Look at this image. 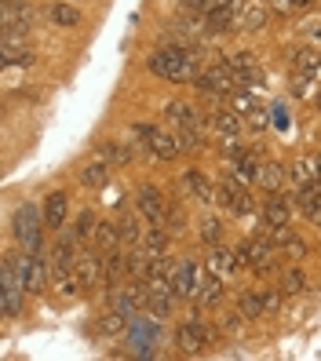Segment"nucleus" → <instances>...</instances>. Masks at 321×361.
Wrapping results in <instances>:
<instances>
[{
  "instance_id": "nucleus-23",
  "label": "nucleus",
  "mask_w": 321,
  "mask_h": 361,
  "mask_svg": "<svg viewBox=\"0 0 321 361\" xmlns=\"http://www.w3.org/2000/svg\"><path fill=\"white\" fill-rule=\"evenodd\" d=\"M183 186H186V194L201 201V204H212V197H216V186H212L198 168H186V176H183Z\"/></svg>"
},
{
  "instance_id": "nucleus-20",
  "label": "nucleus",
  "mask_w": 321,
  "mask_h": 361,
  "mask_svg": "<svg viewBox=\"0 0 321 361\" xmlns=\"http://www.w3.org/2000/svg\"><path fill=\"white\" fill-rule=\"evenodd\" d=\"M260 157H255L252 150H245L241 157H234V164H230V172H226V179H234V183H241V186H248V183H255V176H260Z\"/></svg>"
},
{
  "instance_id": "nucleus-15",
  "label": "nucleus",
  "mask_w": 321,
  "mask_h": 361,
  "mask_svg": "<svg viewBox=\"0 0 321 361\" xmlns=\"http://www.w3.org/2000/svg\"><path fill=\"white\" fill-rule=\"evenodd\" d=\"M150 154H154L157 161H176L183 154V142H179V132H150Z\"/></svg>"
},
{
  "instance_id": "nucleus-40",
  "label": "nucleus",
  "mask_w": 321,
  "mask_h": 361,
  "mask_svg": "<svg viewBox=\"0 0 321 361\" xmlns=\"http://www.w3.org/2000/svg\"><path fill=\"white\" fill-rule=\"evenodd\" d=\"M226 4H234V0H186V11L190 15H212V11H216V8H226Z\"/></svg>"
},
{
  "instance_id": "nucleus-48",
  "label": "nucleus",
  "mask_w": 321,
  "mask_h": 361,
  "mask_svg": "<svg viewBox=\"0 0 321 361\" xmlns=\"http://www.w3.org/2000/svg\"><path fill=\"white\" fill-rule=\"evenodd\" d=\"M314 102H317V110H321V92H317V95H314Z\"/></svg>"
},
{
  "instance_id": "nucleus-14",
  "label": "nucleus",
  "mask_w": 321,
  "mask_h": 361,
  "mask_svg": "<svg viewBox=\"0 0 321 361\" xmlns=\"http://www.w3.org/2000/svg\"><path fill=\"white\" fill-rule=\"evenodd\" d=\"M172 288L179 300H194L198 288H201V278H198V263L194 259H179L176 263V278H172Z\"/></svg>"
},
{
  "instance_id": "nucleus-11",
  "label": "nucleus",
  "mask_w": 321,
  "mask_h": 361,
  "mask_svg": "<svg viewBox=\"0 0 321 361\" xmlns=\"http://www.w3.org/2000/svg\"><path fill=\"white\" fill-rule=\"evenodd\" d=\"M274 248H277V245L267 241V238H263V241H255V238L245 241V245H241L245 267H252L255 274H270V270H274Z\"/></svg>"
},
{
  "instance_id": "nucleus-16",
  "label": "nucleus",
  "mask_w": 321,
  "mask_h": 361,
  "mask_svg": "<svg viewBox=\"0 0 321 361\" xmlns=\"http://www.w3.org/2000/svg\"><path fill=\"white\" fill-rule=\"evenodd\" d=\"M267 23H270V4L267 0H248V4H241V15H238L241 30L260 33V30H267Z\"/></svg>"
},
{
  "instance_id": "nucleus-12",
  "label": "nucleus",
  "mask_w": 321,
  "mask_h": 361,
  "mask_svg": "<svg viewBox=\"0 0 321 361\" xmlns=\"http://www.w3.org/2000/svg\"><path fill=\"white\" fill-rule=\"evenodd\" d=\"M292 212H296V197H289V194H270V201L263 204V226H267V230L289 226V223H292Z\"/></svg>"
},
{
  "instance_id": "nucleus-13",
  "label": "nucleus",
  "mask_w": 321,
  "mask_h": 361,
  "mask_svg": "<svg viewBox=\"0 0 321 361\" xmlns=\"http://www.w3.org/2000/svg\"><path fill=\"white\" fill-rule=\"evenodd\" d=\"M296 208L310 226H321V183H307L296 190Z\"/></svg>"
},
{
  "instance_id": "nucleus-45",
  "label": "nucleus",
  "mask_w": 321,
  "mask_h": 361,
  "mask_svg": "<svg viewBox=\"0 0 321 361\" xmlns=\"http://www.w3.org/2000/svg\"><path fill=\"white\" fill-rule=\"evenodd\" d=\"M270 8L281 11V15H292V11H299L303 4H299V0H270Z\"/></svg>"
},
{
  "instance_id": "nucleus-39",
  "label": "nucleus",
  "mask_w": 321,
  "mask_h": 361,
  "mask_svg": "<svg viewBox=\"0 0 321 361\" xmlns=\"http://www.w3.org/2000/svg\"><path fill=\"white\" fill-rule=\"evenodd\" d=\"M179 142H183V154H201L205 150V132L186 128V132H179Z\"/></svg>"
},
{
  "instance_id": "nucleus-26",
  "label": "nucleus",
  "mask_w": 321,
  "mask_h": 361,
  "mask_svg": "<svg viewBox=\"0 0 321 361\" xmlns=\"http://www.w3.org/2000/svg\"><path fill=\"white\" fill-rule=\"evenodd\" d=\"M226 281L223 278H216V274H208V278L201 281V288H198V307H219L223 303V295H226V288H223Z\"/></svg>"
},
{
  "instance_id": "nucleus-46",
  "label": "nucleus",
  "mask_w": 321,
  "mask_h": 361,
  "mask_svg": "<svg viewBox=\"0 0 321 361\" xmlns=\"http://www.w3.org/2000/svg\"><path fill=\"white\" fill-rule=\"evenodd\" d=\"M106 204H110V208L121 204V194H117V190H106Z\"/></svg>"
},
{
  "instance_id": "nucleus-2",
  "label": "nucleus",
  "mask_w": 321,
  "mask_h": 361,
  "mask_svg": "<svg viewBox=\"0 0 321 361\" xmlns=\"http://www.w3.org/2000/svg\"><path fill=\"white\" fill-rule=\"evenodd\" d=\"M40 230H48L44 226V212H40L37 204H18L15 208V216H11V238L18 241V248L23 252H37L40 248Z\"/></svg>"
},
{
  "instance_id": "nucleus-42",
  "label": "nucleus",
  "mask_w": 321,
  "mask_h": 361,
  "mask_svg": "<svg viewBox=\"0 0 321 361\" xmlns=\"http://www.w3.org/2000/svg\"><path fill=\"white\" fill-rule=\"evenodd\" d=\"M321 66V55L303 48V51H296V70H317Z\"/></svg>"
},
{
  "instance_id": "nucleus-17",
  "label": "nucleus",
  "mask_w": 321,
  "mask_h": 361,
  "mask_svg": "<svg viewBox=\"0 0 321 361\" xmlns=\"http://www.w3.org/2000/svg\"><path fill=\"white\" fill-rule=\"evenodd\" d=\"M164 121L172 124L176 132H186V128H201V114H198L190 102H168V106H164Z\"/></svg>"
},
{
  "instance_id": "nucleus-44",
  "label": "nucleus",
  "mask_w": 321,
  "mask_h": 361,
  "mask_svg": "<svg viewBox=\"0 0 321 361\" xmlns=\"http://www.w3.org/2000/svg\"><path fill=\"white\" fill-rule=\"evenodd\" d=\"M281 288H263V303H267V314H277L281 310Z\"/></svg>"
},
{
  "instance_id": "nucleus-35",
  "label": "nucleus",
  "mask_w": 321,
  "mask_h": 361,
  "mask_svg": "<svg viewBox=\"0 0 321 361\" xmlns=\"http://www.w3.org/2000/svg\"><path fill=\"white\" fill-rule=\"evenodd\" d=\"M212 124H216L223 135H238L241 132V121H238L234 110H212Z\"/></svg>"
},
{
  "instance_id": "nucleus-31",
  "label": "nucleus",
  "mask_w": 321,
  "mask_h": 361,
  "mask_svg": "<svg viewBox=\"0 0 321 361\" xmlns=\"http://www.w3.org/2000/svg\"><path fill=\"white\" fill-rule=\"evenodd\" d=\"M99 157H102V161H110L114 168L132 164V150H128L124 142H117V139H106V142H99Z\"/></svg>"
},
{
  "instance_id": "nucleus-9",
  "label": "nucleus",
  "mask_w": 321,
  "mask_h": 361,
  "mask_svg": "<svg viewBox=\"0 0 321 361\" xmlns=\"http://www.w3.org/2000/svg\"><path fill=\"white\" fill-rule=\"evenodd\" d=\"M241 267H245L241 248H223V245L212 248V256H208V263H205V270H208V274H216V278H223V281H230Z\"/></svg>"
},
{
  "instance_id": "nucleus-37",
  "label": "nucleus",
  "mask_w": 321,
  "mask_h": 361,
  "mask_svg": "<svg viewBox=\"0 0 321 361\" xmlns=\"http://www.w3.org/2000/svg\"><path fill=\"white\" fill-rule=\"evenodd\" d=\"M223 62H226V66H230L234 73H238V77H245L248 70H255V59H252V51H234V55H226Z\"/></svg>"
},
{
  "instance_id": "nucleus-41",
  "label": "nucleus",
  "mask_w": 321,
  "mask_h": 361,
  "mask_svg": "<svg viewBox=\"0 0 321 361\" xmlns=\"http://www.w3.org/2000/svg\"><path fill=\"white\" fill-rule=\"evenodd\" d=\"M292 179H296V186H307V183H314V154H310V157H303V161H296V168H292Z\"/></svg>"
},
{
  "instance_id": "nucleus-38",
  "label": "nucleus",
  "mask_w": 321,
  "mask_h": 361,
  "mask_svg": "<svg viewBox=\"0 0 321 361\" xmlns=\"http://www.w3.org/2000/svg\"><path fill=\"white\" fill-rule=\"evenodd\" d=\"M168 233H183L186 230V208L179 201H168Z\"/></svg>"
},
{
  "instance_id": "nucleus-28",
  "label": "nucleus",
  "mask_w": 321,
  "mask_h": 361,
  "mask_svg": "<svg viewBox=\"0 0 321 361\" xmlns=\"http://www.w3.org/2000/svg\"><path fill=\"white\" fill-rule=\"evenodd\" d=\"M124 241H121V226L117 223H99L95 226V238H92V248H99L102 256L106 252H114V248H121Z\"/></svg>"
},
{
  "instance_id": "nucleus-32",
  "label": "nucleus",
  "mask_w": 321,
  "mask_h": 361,
  "mask_svg": "<svg viewBox=\"0 0 321 361\" xmlns=\"http://www.w3.org/2000/svg\"><path fill=\"white\" fill-rule=\"evenodd\" d=\"M95 226H99V219H95V212L92 208H84L80 216L73 219V233H77V241L88 248L92 245V238H95Z\"/></svg>"
},
{
  "instance_id": "nucleus-19",
  "label": "nucleus",
  "mask_w": 321,
  "mask_h": 361,
  "mask_svg": "<svg viewBox=\"0 0 321 361\" xmlns=\"http://www.w3.org/2000/svg\"><path fill=\"white\" fill-rule=\"evenodd\" d=\"M117 226H121V241L128 245V248H135V245H143V233H146V216L135 208V212H124V216L117 219Z\"/></svg>"
},
{
  "instance_id": "nucleus-30",
  "label": "nucleus",
  "mask_w": 321,
  "mask_h": 361,
  "mask_svg": "<svg viewBox=\"0 0 321 361\" xmlns=\"http://www.w3.org/2000/svg\"><path fill=\"white\" fill-rule=\"evenodd\" d=\"M238 310L248 317V322H260V317H267V303H263V288L255 292V288H248V292H241V300H238Z\"/></svg>"
},
{
  "instance_id": "nucleus-43",
  "label": "nucleus",
  "mask_w": 321,
  "mask_h": 361,
  "mask_svg": "<svg viewBox=\"0 0 321 361\" xmlns=\"http://www.w3.org/2000/svg\"><path fill=\"white\" fill-rule=\"evenodd\" d=\"M281 252H285V256H289V259H307V245H303V241H299V238H296V233H292V238H289V241L281 245Z\"/></svg>"
},
{
  "instance_id": "nucleus-47",
  "label": "nucleus",
  "mask_w": 321,
  "mask_h": 361,
  "mask_svg": "<svg viewBox=\"0 0 321 361\" xmlns=\"http://www.w3.org/2000/svg\"><path fill=\"white\" fill-rule=\"evenodd\" d=\"M310 33H314V40L321 44V23H314V30H310Z\"/></svg>"
},
{
  "instance_id": "nucleus-29",
  "label": "nucleus",
  "mask_w": 321,
  "mask_h": 361,
  "mask_svg": "<svg viewBox=\"0 0 321 361\" xmlns=\"http://www.w3.org/2000/svg\"><path fill=\"white\" fill-rule=\"evenodd\" d=\"M238 15H241L238 0H234V4H226V8H216L212 15H205V18H208V33H226L234 23H238Z\"/></svg>"
},
{
  "instance_id": "nucleus-3",
  "label": "nucleus",
  "mask_w": 321,
  "mask_h": 361,
  "mask_svg": "<svg viewBox=\"0 0 321 361\" xmlns=\"http://www.w3.org/2000/svg\"><path fill=\"white\" fill-rule=\"evenodd\" d=\"M23 295H26V285L15 270V256H4V267H0V310H4V317L23 314Z\"/></svg>"
},
{
  "instance_id": "nucleus-4",
  "label": "nucleus",
  "mask_w": 321,
  "mask_h": 361,
  "mask_svg": "<svg viewBox=\"0 0 321 361\" xmlns=\"http://www.w3.org/2000/svg\"><path fill=\"white\" fill-rule=\"evenodd\" d=\"M194 88L205 92V95H230V92L241 88V77L234 73L226 62H216V66H208L205 73L194 77Z\"/></svg>"
},
{
  "instance_id": "nucleus-8",
  "label": "nucleus",
  "mask_w": 321,
  "mask_h": 361,
  "mask_svg": "<svg viewBox=\"0 0 321 361\" xmlns=\"http://www.w3.org/2000/svg\"><path fill=\"white\" fill-rule=\"evenodd\" d=\"M77 281L80 288L88 292V288H102V252L99 248H80V256H77Z\"/></svg>"
},
{
  "instance_id": "nucleus-7",
  "label": "nucleus",
  "mask_w": 321,
  "mask_h": 361,
  "mask_svg": "<svg viewBox=\"0 0 321 361\" xmlns=\"http://www.w3.org/2000/svg\"><path fill=\"white\" fill-rule=\"evenodd\" d=\"M0 30L30 33L33 30V8L26 4V0H4V4H0Z\"/></svg>"
},
{
  "instance_id": "nucleus-25",
  "label": "nucleus",
  "mask_w": 321,
  "mask_h": 361,
  "mask_svg": "<svg viewBox=\"0 0 321 361\" xmlns=\"http://www.w3.org/2000/svg\"><path fill=\"white\" fill-rule=\"evenodd\" d=\"M168 226H157V223H146V233H143V248L150 252V259L154 256H168Z\"/></svg>"
},
{
  "instance_id": "nucleus-1",
  "label": "nucleus",
  "mask_w": 321,
  "mask_h": 361,
  "mask_svg": "<svg viewBox=\"0 0 321 361\" xmlns=\"http://www.w3.org/2000/svg\"><path fill=\"white\" fill-rule=\"evenodd\" d=\"M194 51H190L186 44H161L154 55L146 59V66L154 77L161 80H172V84H183V80H194L198 70H194Z\"/></svg>"
},
{
  "instance_id": "nucleus-10",
  "label": "nucleus",
  "mask_w": 321,
  "mask_h": 361,
  "mask_svg": "<svg viewBox=\"0 0 321 361\" xmlns=\"http://www.w3.org/2000/svg\"><path fill=\"white\" fill-rule=\"evenodd\" d=\"M0 48H4V66H33V48L26 44V33H0Z\"/></svg>"
},
{
  "instance_id": "nucleus-36",
  "label": "nucleus",
  "mask_w": 321,
  "mask_h": 361,
  "mask_svg": "<svg viewBox=\"0 0 321 361\" xmlns=\"http://www.w3.org/2000/svg\"><path fill=\"white\" fill-rule=\"evenodd\" d=\"M198 238H201L208 248H216V245L223 241V223H219V219H205L201 230H198Z\"/></svg>"
},
{
  "instance_id": "nucleus-22",
  "label": "nucleus",
  "mask_w": 321,
  "mask_h": 361,
  "mask_svg": "<svg viewBox=\"0 0 321 361\" xmlns=\"http://www.w3.org/2000/svg\"><path fill=\"white\" fill-rule=\"evenodd\" d=\"M48 23L59 30H77L84 23V15H80V8L66 4V0H55V4H48Z\"/></svg>"
},
{
  "instance_id": "nucleus-27",
  "label": "nucleus",
  "mask_w": 321,
  "mask_h": 361,
  "mask_svg": "<svg viewBox=\"0 0 321 361\" xmlns=\"http://www.w3.org/2000/svg\"><path fill=\"white\" fill-rule=\"evenodd\" d=\"M285 179H289V172H285L281 164H263L260 176H255L260 190H267V194H281V190H285Z\"/></svg>"
},
{
  "instance_id": "nucleus-24",
  "label": "nucleus",
  "mask_w": 321,
  "mask_h": 361,
  "mask_svg": "<svg viewBox=\"0 0 321 361\" xmlns=\"http://www.w3.org/2000/svg\"><path fill=\"white\" fill-rule=\"evenodd\" d=\"M176 288H150V295H146V310L157 317V322H164L168 314H172V307H176Z\"/></svg>"
},
{
  "instance_id": "nucleus-5",
  "label": "nucleus",
  "mask_w": 321,
  "mask_h": 361,
  "mask_svg": "<svg viewBox=\"0 0 321 361\" xmlns=\"http://www.w3.org/2000/svg\"><path fill=\"white\" fill-rule=\"evenodd\" d=\"M212 339H216V332H212L201 317H190V322H183L179 329H176V347L186 354V357H198Z\"/></svg>"
},
{
  "instance_id": "nucleus-34",
  "label": "nucleus",
  "mask_w": 321,
  "mask_h": 361,
  "mask_svg": "<svg viewBox=\"0 0 321 361\" xmlns=\"http://www.w3.org/2000/svg\"><path fill=\"white\" fill-rule=\"evenodd\" d=\"M303 288H307V274L299 270V267H289V270L281 274V292H285V295H299Z\"/></svg>"
},
{
  "instance_id": "nucleus-33",
  "label": "nucleus",
  "mask_w": 321,
  "mask_h": 361,
  "mask_svg": "<svg viewBox=\"0 0 321 361\" xmlns=\"http://www.w3.org/2000/svg\"><path fill=\"white\" fill-rule=\"evenodd\" d=\"M128 322H132V317H124L121 310H106L102 317H99V332H106V336H121L124 329H128Z\"/></svg>"
},
{
  "instance_id": "nucleus-21",
  "label": "nucleus",
  "mask_w": 321,
  "mask_h": 361,
  "mask_svg": "<svg viewBox=\"0 0 321 361\" xmlns=\"http://www.w3.org/2000/svg\"><path fill=\"white\" fill-rule=\"evenodd\" d=\"M66 208H70V197L62 194V190H55V194L44 197V226L48 230H62V223H66Z\"/></svg>"
},
{
  "instance_id": "nucleus-18",
  "label": "nucleus",
  "mask_w": 321,
  "mask_h": 361,
  "mask_svg": "<svg viewBox=\"0 0 321 361\" xmlns=\"http://www.w3.org/2000/svg\"><path fill=\"white\" fill-rule=\"evenodd\" d=\"M110 161H102V157H95V161H88L77 172V183L80 186H88V190H106V183H110Z\"/></svg>"
},
{
  "instance_id": "nucleus-6",
  "label": "nucleus",
  "mask_w": 321,
  "mask_h": 361,
  "mask_svg": "<svg viewBox=\"0 0 321 361\" xmlns=\"http://www.w3.org/2000/svg\"><path fill=\"white\" fill-rule=\"evenodd\" d=\"M135 208L146 216V223H157V226H164V223H168V197L161 194L157 186L143 183V186L135 190Z\"/></svg>"
}]
</instances>
